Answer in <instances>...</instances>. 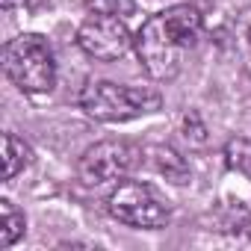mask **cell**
<instances>
[{
    "mask_svg": "<svg viewBox=\"0 0 251 251\" xmlns=\"http://www.w3.org/2000/svg\"><path fill=\"white\" fill-rule=\"evenodd\" d=\"M109 213L124 222V225H133V227H163L169 222V204H163V198L139 180H124L112 189L109 195Z\"/></svg>",
    "mask_w": 251,
    "mask_h": 251,
    "instance_id": "obj_5",
    "label": "cell"
},
{
    "mask_svg": "<svg viewBox=\"0 0 251 251\" xmlns=\"http://www.w3.org/2000/svg\"><path fill=\"white\" fill-rule=\"evenodd\" d=\"M0 3H3L6 12H12V9H33L36 0H0Z\"/></svg>",
    "mask_w": 251,
    "mask_h": 251,
    "instance_id": "obj_14",
    "label": "cell"
},
{
    "mask_svg": "<svg viewBox=\"0 0 251 251\" xmlns=\"http://www.w3.org/2000/svg\"><path fill=\"white\" fill-rule=\"evenodd\" d=\"M198 36H201V12L192 3H177L169 6L166 12L151 15L139 27L133 48L142 68L154 80L169 83L180 74L183 53L195 48Z\"/></svg>",
    "mask_w": 251,
    "mask_h": 251,
    "instance_id": "obj_1",
    "label": "cell"
},
{
    "mask_svg": "<svg viewBox=\"0 0 251 251\" xmlns=\"http://www.w3.org/2000/svg\"><path fill=\"white\" fill-rule=\"evenodd\" d=\"M33 163V148L15 133H3V180L18 177Z\"/></svg>",
    "mask_w": 251,
    "mask_h": 251,
    "instance_id": "obj_8",
    "label": "cell"
},
{
    "mask_svg": "<svg viewBox=\"0 0 251 251\" xmlns=\"http://www.w3.org/2000/svg\"><path fill=\"white\" fill-rule=\"evenodd\" d=\"M3 68L9 80L21 92H30V95L50 92L56 83L53 50L48 39H42L39 33H24V36L9 39L3 48Z\"/></svg>",
    "mask_w": 251,
    "mask_h": 251,
    "instance_id": "obj_3",
    "label": "cell"
},
{
    "mask_svg": "<svg viewBox=\"0 0 251 251\" xmlns=\"http://www.w3.org/2000/svg\"><path fill=\"white\" fill-rule=\"evenodd\" d=\"M180 133L183 139L189 142V148H204L210 142V133H207V124L201 121V115L195 109H186L180 115Z\"/></svg>",
    "mask_w": 251,
    "mask_h": 251,
    "instance_id": "obj_11",
    "label": "cell"
},
{
    "mask_svg": "<svg viewBox=\"0 0 251 251\" xmlns=\"http://www.w3.org/2000/svg\"><path fill=\"white\" fill-rule=\"evenodd\" d=\"M225 160H227V169L251 180V139H242V136L230 139L225 145Z\"/></svg>",
    "mask_w": 251,
    "mask_h": 251,
    "instance_id": "obj_10",
    "label": "cell"
},
{
    "mask_svg": "<svg viewBox=\"0 0 251 251\" xmlns=\"http://www.w3.org/2000/svg\"><path fill=\"white\" fill-rule=\"evenodd\" d=\"M27 230V219L24 213L12 204V201H0V248H9L15 245Z\"/></svg>",
    "mask_w": 251,
    "mask_h": 251,
    "instance_id": "obj_9",
    "label": "cell"
},
{
    "mask_svg": "<svg viewBox=\"0 0 251 251\" xmlns=\"http://www.w3.org/2000/svg\"><path fill=\"white\" fill-rule=\"evenodd\" d=\"M77 45L86 56L100 59V62H112L133 48V36H130L127 24H124V18L92 12L77 30Z\"/></svg>",
    "mask_w": 251,
    "mask_h": 251,
    "instance_id": "obj_6",
    "label": "cell"
},
{
    "mask_svg": "<svg viewBox=\"0 0 251 251\" xmlns=\"http://www.w3.org/2000/svg\"><path fill=\"white\" fill-rule=\"evenodd\" d=\"M148 157H151V166L160 175H166V180H172V183H186L189 180V166L175 148L154 145V148H148Z\"/></svg>",
    "mask_w": 251,
    "mask_h": 251,
    "instance_id": "obj_7",
    "label": "cell"
},
{
    "mask_svg": "<svg viewBox=\"0 0 251 251\" xmlns=\"http://www.w3.org/2000/svg\"><path fill=\"white\" fill-rule=\"evenodd\" d=\"M86 9L112 18H130L136 12V0H86Z\"/></svg>",
    "mask_w": 251,
    "mask_h": 251,
    "instance_id": "obj_12",
    "label": "cell"
},
{
    "mask_svg": "<svg viewBox=\"0 0 251 251\" xmlns=\"http://www.w3.org/2000/svg\"><path fill=\"white\" fill-rule=\"evenodd\" d=\"M136 166H139V148H133L130 142H121V139H106V142L92 145L80 157L77 175L83 186H103V183L124 180Z\"/></svg>",
    "mask_w": 251,
    "mask_h": 251,
    "instance_id": "obj_4",
    "label": "cell"
},
{
    "mask_svg": "<svg viewBox=\"0 0 251 251\" xmlns=\"http://www.w3.org/2000/svg\"><path fill=\"white\" fill-rule=\"evenodd\" d=\"M80 106L95 121H130L148 112H157L163 106L160 92L145 86H118L109 80H92L80 92Z\"/></svg>",
    "mask_w": 251,
    "mask_h": 251,
    "instance_id": "obj_2",
    "label": "cell"
},
{
    "mask_svg": "<svg viewBox=\"0 0 251 251\" xmlns=\"http://www.w3.org/2000/svg\"><path fill=\"white\" fill-rule=\"evenodd\" d=\"M233 36H236V45H239V50H242V53L251 59V6H248V9H242V12L236 15Z\"/></svg>",
    "mask_w": 251,
    "mask_h": 251,
    "instance_id": "obj_13",
    "label": "cell"
}]
</instances>
